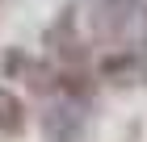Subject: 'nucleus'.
Returning a JSON list of instances; mask_svg holds the SVG:
<instances>
[{
	"instance_id": "obj_2",
	"label": "nucleus",
	"mask_w": 147,
	"mask_h": 142,
	"mask_svg": "<svg viewBox=\"0 0 147 142\" xmlns=\"http://www.w3.org/2000/svg\"><path fill=\"white\" fill-rule=\"evenodd\" d=\"M25 125V105L17 92H9V88H0V134H21Z\"/></svg>"
},
{
	"instance_id": "obj_1",
	"label": "nucleus",
	"mask_w": 147,
	"mask_h": 142,
	"mask_svg": "<svg viewBox=\"0 0 147 142\" xmlns=\"http://www.w3.org/2000/svg\"><path fill=\"white\" fill-rule=\"evenodd\" d=\"M101 13H105V25H109V33L118 38V46H122V50H130V33L143 25L139 0H101Z\"/></svg>"
}]
</instances>
